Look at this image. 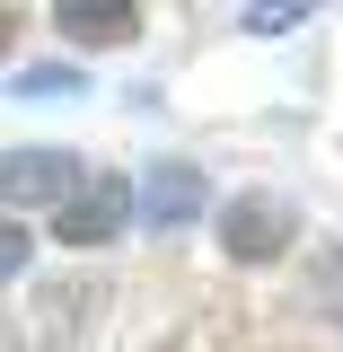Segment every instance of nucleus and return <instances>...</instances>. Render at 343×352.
<instances>
[{
    "instance_id": "1",
    "label": "nucleus",
    "mask_w": 343,
    "mask_h": 352,
    "mask_svg": "<svg viewBox=\"0 0 343 352\" xmlns=\"http://www.w3.org/2000/svg\"><path fill=\"white\" fill-rule=\"evenodd\" d=\"M124 229H132V176L80 168V185L53 203V238H62V247H115Z\"/></svg>"
},
{
    "instance_id": "2",
    "label": "nucleus",
    "mask_w": 343,
    "mask_h": 352,
    "mask_svg": "<svg viewBox=\"0 0 343 352\" xmlns=\"http://www.w3.org/2000/svg\"><path fill=\"white\" fill-rule=\"evenodd\" d=\"M291 238H300V220H291L282 194H229V203H220V247L238 264H273Z\"/></svg>"
},
{
    "instance_id": "3",
    "label": "nucleus",
    "mask_w": 343,
    "mask_h": 352,
    "mask_svg": "<svg viewBox=\"0 0 343 352\" xmlns=\"http://www.w3.org/2000/svg\"><path fill=\"white\" fill-rule=\"evenodd\" d=\"M71 185H80V159H71V150H9V159H0V212L62 203Z\"/></svg>"
},
{
    "instance_id": "4",
    "label": "nucleus",
    "mask_w": 343,
    "mask_h": 352,
    "mask_svg": "<svg viewBox=\"0 0 343 352\" xmlns=\"http://www.w3.org/2000/svg\"><path fill=\"white\" fill-rule=\"evenodd\" d=\"M194 212H203V168H185V159L150 168V185H132V220H150V229H185Z\"/></svg>"
},
{
    "instance_id": "5",
    "label": "nucleus",
    "mask_w": 343,
    "mask_h": 352,
    "mask_svg": "<svg viewBox=\"0 0 343 352\" xmlns=\"http://www.w3.org/2000/svg\"><path fill=\"white\" fill-rule=\"evenodd\" d=\"M53 18H62V36H80V44H124L132 36V0H62Z\"/></svg>"
},
{
    "instance_id": "6",
    "label": "nucleus",
    "mask_w": 343,
    "mask_h": 352,
    "mask_svg": "<svg viewBox=\"0 0 343 352\" xmlns=\"http://www.w3.org/2000/svg\"><path fill=\"white\" fill-rule=\"evenodd\" d=\"M308 9H317V0H256V9H247L238 27H247V36H282V27H300Z\"/></svg>"
},
{
    "instance_id": "7",
    "label": "nucleus",
    "mask_w": 343,
    "mask_h": 352,
    "mask_svg": "<svg viewBox=\"0 0 343 352\" xmlns=\"http://www.w3.org/2000/svg\"><path fill=\"white\" fill-rule=\"evenodd\" d=\"M27 256H36L27 220H18V212H0V282H18V273H27Z\"/></svg>"
},
{
    "instance_id": "8",
    "label": "nucleus",
    "mask_w": 343,
    "mask_h": 352,
    "mask_svg": "<svg viewBox=\"0 0 343 352\" xmlns=\"http://www.w3.org/2000/svg\"><path fill=\"white\" fill-rule=\"evenodd\" d=\"M27 97H62V88H80V71H18Z\"/></svg>"
},
{
    "instance_id": "9",
    "label": "nucleus",
    "mask_w": 343,
    "mask_h": 352,
    "mask_svg": "<svg viewBox=\"0 0 343 352\" xmlns=\"http://www.w3.org/2000/svg\"><path fill=\"white\" fill-rule=\"evenodd\" d=\"M0 44H9V18H0Z\"/></svg>"
}]
</instances>
